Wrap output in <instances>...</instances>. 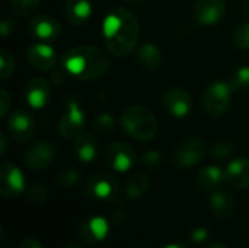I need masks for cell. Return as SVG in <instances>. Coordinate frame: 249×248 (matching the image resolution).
Here are the masks:
<instances>
[{"label": "cell", "mask_w": 249, "mask_h": 248, "mask_svg": "<svg viewBox=\"0 0 249 248\" xmlns=\"http://www.w3.org/2000/svg\"><path fill=\"white\" fill-rule=\"evenodd\" d=\"M93 127L102 133V134H109L115 129V118L109 113H101L95 117L93 120Z\"/></svg>", "instance_id": "27"}, {"label": "cell", "mask_w": 249, "mask_h": 248, "mask_svg": "<svg viewBox=\"0 0 249 248\" xmlns=\"http://www.w3.org/2000/svg\"><path fill=\"white\" fill-rule=\"evenodd\" d=\"M85 113L74 98H69L66 102L64 114L58 121V133L64 139H74L83 132Z\"/></svg>", "instance_id": "7"}, {"label": "cell", "mask_w": 249, "mask_h": 248, "mask_svg": "<svg viewBox=\"0 0 249 248\" xmlns=\"http://www.w3.org/2000/svg\"><path fill=\"white\" fill-rule=\"evenodd\" d=\"M26 197L31 203L34 205H42L44 202H47L48 199V189L44 184H32L26 193Z\"/></svg>", "instance_id": "31"}, {"label": "cell", "mask_w": 249, "mask_h": 248, "mask_svg": "<svg viewBox=\"0 0 249 248\" xmlns=\"http://www.w3.org/2000/svg\"><path fill=\"white\" fill-rule=\"evenodd\" d=\"M149 189H150V178L143 172H137L133 174L125 183L124 194L130 200H137L142 199L149 191Z\"/></svg>", "instance_id": "24"}, {"label": "cell", "mask_w": 249, "mask_h": 248, "mask_svg": "<svg viewBox=\"0 0 249 248\" xmlns=\"http://www.w3.org/2000/svg\"><path fill=\"white\" fill-rule=\"evenodd\" d=\"M7 130L15 142L23 143L35 134V121L25 110H15L7 120Z\"/></svg>", "instance_id": "11"}, {"label": "cell", "mask_w": 249, "mask_h": 248, "mask_svg": "<svg viewBox=\"0 0 249 248\" xmlns=\"http://www.w3.org/2000/svg\"><path fill=\"white\" fill-rule=\"evenodd\" d=\"M226 10L225 0H197L194 4V19L203 26L217 25Z\"/></svg>", "instance_id": "12"}, {"label": "cell", "mask_w": 249, "mask_h": 248, "mask_svg": "<svg viewBox=\"0 0 249 248\" xmlns=\"http://www.w3.org/2000/svg\"><path fill=\"white\" fill-rule=\"evenodd\" d=\"M143 1H144V0H131V3H136V4H137V3H143Z\"/></svg>", "instance_id": "44"}, {"label": "cell", "mask_w": 249, "mask_h": 248, "mask_svg": "<svg viewBox=\"0 0 249 248\" xmlns=\"http://www.w3.org/2000/svg\"><path fill=\"white\" fill-rule=\"evenodd\" d=\"M140 25L128 9L111 10L102 23V35L107 50L115 57L128 56L137 45Z\"/></svg>", "instance_id": "1"}, {"label": "cell", "mask_w": 249, "mask_h": 248, "mask_svg": "<svg viewBox=\"0 0 249 248\" xmlns=\"http://www.w3.org/2000/svg\"><path fill=\"white\" fill-rule=\"evenodd\" d=\"M207 248H228L225 244H222V243H214V244H212L210 247Z\"/></svg>", "instance_id": "43"}, {"label": "cell", "mask_w": 249, "mask_h": 248, "mask_svg": "<svg viewBox=\"0 0 249 248\" xmlns=\"http://www.w3.org/2000/svg\"><path fill=\"white\" fill-rule=\"evenodd\" d=\"M162 51L155 44H143L137 50V61L146 70H156L162 64Z\"/></svg>", "instance_id": "22"}, {"label": "cell", "mask_w": 249, "mask_h": 248, "mask_svg": "<svg viewBox=\"0 0 249 248\" xmlns=\"http://www.w3.org/2000/svg\"><path fill=\"white\" fill-rule=\"evenodd\" d=\"M15 13L20 16H29L35 13L39 7L41 0H9Z\"/></svg>", "instance_id": "26"}, {"label": "cell", "mask_w": 249, "mask_h": 248, "mask_svg": "<svg viewBox=\"0 0 249 248\" xmlns=\"http://www.w3.org/2000/svg\"><path fill=\"white\" fill-rule=\"evenodd\" d=\"M9 107H10L9 94H7L4 89H1V91H0V115H1V118H4V117L7 115Z\"/></svg>", "instance_id": "35"}, {"label": "cell", "mask_w": 249, "mask_h": 248, "mask_svg": "<svg viewBox=\"0 0 249 248\" xmlns=\"http://www.w3.org/2000/svg\"><path fill=\"white\" fill-rule=\"evenodd\" d=\"M25 190L22 171L15 165L4 162L0 170V193L4 199H16Z\"/></svg>", "instance_id": "10"}, {"label": "cell", "mask_w": 249, "mask_h": 248, "mask_svg": "<svg viewBox=\"0 0 249 248\" xmlns=\"http://www.w3.org/2000/svg\"><path fill=\"white\" fill-rule=\"evenodd\" d=\"M80 177H82V174L77 170L69 168V170H64L63 172H60L57 175L55 183L63 189H70V187H74L80 181Z\"/></svg>", "instance_id": "28"}, {"label": "cell", "mask_w": 249, "mask_h": 248, "mask_svg": "<svg viewBox=\"0 0 249 248\" xmlns=\"http://www.w3.org/2000/svg\"><path fill=\"white\" fill-rule=\"evenodd\" d=\"M55 153H57V149L51 142L41 140L26 149L23 155V162L29 170L41 171V170L48 168L53 164Z\"/></svg>", "instance_id": "9"}, {"label": "cell", "mask_w": 249, "mask_h": 248, "mask_svg": "<svg viewBox=\"0 0 249 248\" xmlns=\"http://www.w3.org/2000/svg\"><path fill=\"white\" fill-rule=\"evenodd\" d=\"M83 193L96 202H111L118 194V181L109 174H95L83 184Z\"/></svg>", "instance_id": "5"}, {"label": "cell", "mask_w": 249, "mask_h": 248, "mask_svg": "<svg viewBox=\"0 0 249 248\" xmlns=\"http://www.w3.org/2000/svg\"><path fill=\"white\" fill-rule=\"evenodd\" d=\"M121 126L127 134L140 142H147L158 133L156 117L144 105L128 107L121 115Z\"/></svg>", "instance_id": "3"}, {"label": "cell", "mask_w": 249, "mask_h": 248, "mask_svg": "<svg viewBox=\"0 0 249 248\" xmlns=\"http://www.w3.org/2000/svg\"><path fill=\"white\" fill-rule=\"evenodd\" d=\"M15 28V20L13 19H9V18H4L1 20V25H0V29H1V35L3 37H7Z\"/></svg>", "instance_id": "37"}, {"label": "cell", "mask_w": 249, "mask_h": 248, "mask_svg": "<svg viewBox=\"0 0 249 248\" xmlns=\"http://www.w3.org/2000/svg\"><path fill=\"white\" fill-rule=\"evenodd\" d=\"M247 10H248V13H249V1L247 3Z\"/></svg>", "instance_id": "45"}, {"label": "cell", "mask_w": 249, "mask_h": 248, "mask_svg": "<svg viewBox=\"0 0 249 248\" xmlns=\"http://www.w3.org/2000/svg\"><path fill=\"white\" fill-rule=\"evenodd\" d=\"M104 158H105V162L108 164V167L117 172H127L136 164L134 149L121 142L109 143L105 148Z\"/></svg>", "instance_id": "8"}, {"label": "cell", "mask_w": 249, "mask_h": 248, "mask_svg": "<svg viewBox=\"0 0 249 248\" xmlns=\"http://www.w3.org/2000/svg\"><path fill=\"white\" fill-rule=\"evenodd\" d=\"M163 107L175 118H184L193 108V99L190 94L178 86L168 89L163 95Z\"/></svg>", "instance_id": "13"}, {"label": "cell", "mask_w": 249, "mask_h": 248, "mask_svg": "<svg viewBox=\"0 0 249 248\" xmlns=\"http://www.w3.org/2000/svg\"><path fill=\"white\" fill-rule=\"evenodd\" d=\"M0 67H1V72H0V77L4 80V79H7L12 73H13V70H15V60H13V57L7 53V51H1L0 53Z\"/></svg>", "instance_id": "32"}, {"label": "cell", "mask_w": 249, "mask_h": 248, "mask_svg": "<svg viewBox=\"0 0 249 248\" xmlns=\"http://www.w3.org/2000/svg\"><path fill=\"white\" fill-rule=\"evenodd\" d=\"M19 248H44L42 247V244L36 240V238H25V240H22L20 241V244H19Z\"/></svg>", "instance_id": "38"}, {"label": "cell", "mask_w": 249, "mask_h": 248, "mask_svg": "<svg viewBox=\"0 0 249 248\" xmlns=\"http://www.w3.org/2000/svg\"><path fill=\"white\" fill-rule=\"evenodd\" d=\"M162 161V155L158 151H147L142 156V164L146 168H156Z\"/></svg>", "instance_id": "33"}, {"label": "cell", "mask_w": 249, "mask_h": 248, "mask_svg": "<svg viewBox=\"0 0 249 248\" xmlns=\"http://www.w3.org/2000/svg\"><path fill=\"white\" fill-rule=\"evenodd\" d=\"M111 218H112V221L115 224H124L127 221V218H128V213H127V210L124 208H118V209L112 210Z\"/></svg>", "instance_id": "36"}, {"label": "cell", "mask_w": 249, "mask_h": 248, "mask_svg": "<svg viewBox=\"0 0 249 248\" xmlns=\"http://www.w3.org/2000/svg\"><path fill=\"white\" fill-rule=\"evenodd\" d=\"M63 248H82V247H80L77 243H67V244H66Z\"/></svg>", "instance_id": "42"}, {"label": "cell", "mask_w": 249, "mask_h": 248, "mask_svg": "<svg viewBox=\"0 0 249 248\" xmlns=\"http://www.w3.org/2000/svg\"><path fill=\"white\" fill-rule=\"evenodd\" d=\"M90 0H66L64 13L70 23L83 25L92 15Z\"/></svg>", "instance_id": "21"}, {"label": "cell", "mask_w": 249, "mask_h": 248, "mask_svg": "<svg viewBox=\"0 0 249 248\" xmlns=\"http://www.w3.org/2000/svg\"><path fill=\"white\" fill-rule=\"evenodd\" d=\"M232 88L228 82H212L203 94V107L212 117H220L231 105Z\"/></svg>", "instance_id": "4"}, {"label": "cell", "mask_w": 249, "mask_h": 248, "mask_svg": "<svg viewBox=\"0 0 249 248\" xmlns=\"http://www.w3.org/2000/svg\"><path fill=\"white\" fill-rule=\"evenodd\" d=\"M28 31L34 38L39 39L41 42H53L60 37L61 32L58 22L48 15L35 16L29 23Z\"/></svg>", "instance_id": "16"}, {"label": "cell", "mask_w": 249, "mask_h": 248, "mask_svg": "<svg viewBox=\"0 0 249 248\" xmlns=\"http://www.w3.org/2000/svg\"><path fill=\"white\" fill-rule=\"evenodd\" d=\"M0 145H1L0 153H1V155H4V152H6V145H7V140H6L4 133H0Z\"/></svg>", "instance_id": "40"}, {"label": "cell", "mask_w": 249, "mask_h": 248, "mask_svg": "<svg viewBox=\"0 0 249 248\" xmlns=\"http://www.w3.org/2000/svg\"><path fill=\"white\" fill-rule=\"evenodd\" d=\"M235 152V145H232L231 142L228 140H219V142H214L210 148V153L213 158L216 159H225V158H229L232 153Z\"/></svg>", "instance_id": "30"}, {"label": "cell", "mask_w": 249, "mask_h": 248, "mask_svg": "<svg viewBox=\"0 0 249 248\" xmlns=\"http://www.w3.org/2000/svg\"><path fill=\"white\" fill-rule=\"evenodd\" d=\"M26 57L29 64L41 72H50L57 66V54L47 42L32 44L26 51Z\"/></svg>", "instance_id": "15"}, {"label": "cell", "mask_w": 249, "mask_h": 248, "mask_svg": "<svg viewBox=\"0 0 249 248\" xmlns=\"http://www.w3.org/2000/svg\"><path fill=\"white\" fill-rule=\"evenodd\" d=\"M163 248H188L187 246H184V244H179V243H174V244H168V246H165Z\"/></svg>", "instance_id": "41"}, {"label": "cell", "mask_w": 249, "mask_h": 248, "mask_svg": "<svg viewBox=\"0 0 249 248\" xmlns=\"http://www.w3.org/2000/svg\"><path fill=\"white\" fill-rule=\"evenodd\" d=\"M225 183L235 190L249 189V158H236L225 168Z\"/></svg>", "instance_id": "18"}, {"label": "cell", "mask_w": 249, "mask_h": 248, "mask_svg": "<svg viewBox=\"0 0 249 248\" xmlns=\"http://www.w3.org/2000/svg\"><path fill=\"white\" fill-rule=\"evenodd\" d=\"M233 42L239 50H249V20L239 23L235 28Z\"/></svg>", "instance_id": "29"}, {"label": "cell", "mask_w": 249, "mask_h": 248, "mask_svg": "<svg viewBox=\"0 0 249 248\" xmlns=\"http://www.w3.org/2000/svg\"><path fill=\"white\" fill-rule=\"evenodd\" d=\"M61 66L66 73L79 80H93L108 73L111 60L98 47L79 45L63 54Z\"/></svg>", "instance_id": "2"}, {"label": "cell", "mask_w": 249, "mask_h": 248, "mask_svg": "<svg viewBox=\"0 0 249 248\" xmlns=\"http://www.w3.org/2000/svg\"><path fill=\"white\" fill-rule=\"evenodd\" d=\"M209 237H210V231L206 227H198V228L193 229V232L190 234V240L196 246L204 244L209 240Z\"/></svg>", "instance_id": "34"}, {"label": "cell", "mask_w": 249, "mask_h": 248, "mask_svg": "<svg viewBox=\"0 0 249 248\" xmlns=\"http://www.w3.org/2000/svg\"><path fill=\"white\" fill-rule=\"evenodd\" d=\"M210 209L219 219H229L235 215L236 202L235 199L226 191H214L209 200Z\"/></svg>", "instance_id": "19"}, {"label": "cell", "mask_w": 249, "mask_h": 248, "mask_svg": "<svg viewBox=\"0 0 249 248\" xmlns=\"http://www.w3.org/2000/svg\"><path fill=\"white\" fill-rule=\"evenodd\" d=\"M206 152H207V146L201 139L188 137L177 146L174 152V161L178 168L188 170L197 165L198 162H201L203 158L206 156Z\"/></svg>", "instance_id": "6"}, {"label": "cell", "mask_w": 249, "mask_h": 248, "mask_svg": "<svg viewBox=\"0 0 249 248\" xmlns=\"http://www.w3.org/2000/svg\"><path fill=\"white\" fill-rule=\"evenodd\" d=\"M228 83L231 85L233 92L249 89V66H242L229 77Z\"/></svg>", "instance_id": "25"}, {"label": "cell", "mask_w": 249, "mask_h": 248, "mask_svg": "<svg viewBox=\"0 0 249 248\" xmlns=\"http://www.w3.org/2000/svg\"><path fill=\"white\" fill-rule=\"evenodd\" d=\"M197 183L203 190H216L225 183V170L217 165L204 167L197 177Z\"/></svg>", "instance_id": "23"}, {"label": "cell", "mask_w": 249, "mask_h": 248, "mask_svg": "<svg viewBox=\"0 0 249 248\" xmlns=\"http://www.w3.org/2000/svg\"><path fill=\"white\" fill-rule=\"evenodd\" d=\"M74 152L80 162L90 164L98 155V142L93 134L82 132L74 137Z\"/></svg>", "instance_id": "20"}, {"label": "cell", "mask_w": 249, "mask_h": 248, "mask_svg": "<svg viewBox=\"0 0 249 248\" xmlns=\"http://www.w3.org/2000/svg\"><path fill=\"white\" fill-rule=\"evenodd\" d=\"M109 224L102 216H89L79 225V237L86 244H99L107 240Z\"/></svg>", "instance_id": "14"}, {"label": "cell", "mask_w": 249, "mask_h": 248, "mask_svg": "<svg viewBox=\"0 0 249 248\" xmlns=\"http://www.w3.org/2000/svg\"><path fill=\"white\" fill-rule=\"evenodd\" d=\"M51 80H53V83H55V85H61V83L66 80V77H64V72H58V76H57V73H53Z\"/></svg>", "instance_id": "39"}, {"label": "cell", "mask_w": 249, "mask_h": 248, "mask_svg": "<svg viewBox=\"0 0 249 248\" xmlns=\"http://www.w3.org/2000/svg\"><path fill=\"white\" fill-rule=\"evenodd\" d=\"M50 94H51L50 83L42 77H32L25 85L23 89L25 102L35 110H42L48 104Z\"/></svg>", "instance_id": "17"}]
</instances>
